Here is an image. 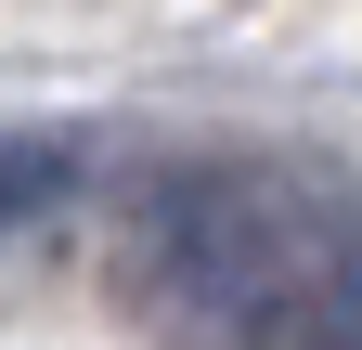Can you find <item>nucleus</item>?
Wrapping results in <instances>:
<instances>
[{"mask_svg": "<svg viewBox=\"0 0 362 350\" xmlns=\"http://www.w3.org/2000/svg\"><path fill=\"white\" fill-rule=\"evenodd\" d=\"M310 259H324V234L259 169H168L129 208L117 286L156 350H272V337H298Z\"/></svg>", "mask_w": 362, "mask_h": 350, "instance_id": "nucleus-1", "label": "nucleus"}, {"mask_svg": "<svg viewBox=\"0 0 362 350\" xmlns=\"http://www.w3.org/2000/svg\"><path fill=\"white\" fill-rule=\"evenodd\" d=\"M298 350H362V208L324 221V259H310V298H298Z\"/></svg>", "mask_w": 362, "mask_h": 350, "instance_id": "nucleus-2", "label": "nucleus"}, {"mask_svg": "<svg viewBox=\"0 0 362 350\" xmlns=\"http://www.w3.org/2000/svg\"><path fill=\"white\" fill-rule=\"evenodd\" d=\"M52 195H65V143L52 130H0V234H26Z\"/></svg>", "mask_w": 362, "mask_h": 350, "instance_id": "nucleus-3", "label": "nucleus"}]
</instances>
